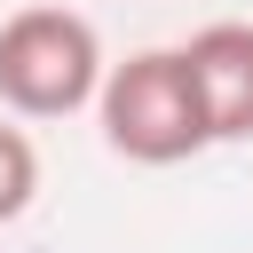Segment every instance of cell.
Returning a JSON list of instances; mask_svg holds the SVG:
<instances>
[{"label": "cell", "instance_id": "1", "mask_svg": "<svg viewBox=\"0 0 253 253\" xmlns=\"http://www.w3.org/2000/svg\"><path fill=\"white\" fill-rule=\"evenodd\" d=\"M95 119H103V142L126 166H182V158L213 150L198 87L182 71V47H134L126 63H103Z\"/></svg>", "mask_w": 253, "mask_h": 253}, {"label": "cell", "instance_id": "2", "mask_svg": "<svg viewBox=\"0 0 253 253\" xmlns=\"http://www.w3.org/2000/svg\"><path fill=\"white\" fill-rule=\"evenodd\" d=\"M103 87V32L79 8H16L0 24V111L16 119H71Z\"/></svg>", "mask_w": 253, "mask_h": 253}, {"label": "cell", "instance_id": "3", "mask_svg": "<svg viewBox=\"0 0 253 253\" xmlns=\"http://www.w3.org/2000/svg\"><path fill=\"white\" fill-rule=\"evenodd\" d=\"M182 71L206 111V142H253V24L213 16L182 40Z\"/></svg>", "mask_w": 253, "mask_h": 253}, {"label": "cell", "instance_id": "4", "mask_svg": "<svg viewBox=\"0 0 253 253\" xmlns=\"http://www.w3.org/2000/svg\"><path fill=\"white\" fill-rule=\"evenodd\" d=\"M32 198H40V150H32L24 126L0 119V221H16Z\"/></svg>", "mask_w": 253, "mask_h": 253}]
</instances>
